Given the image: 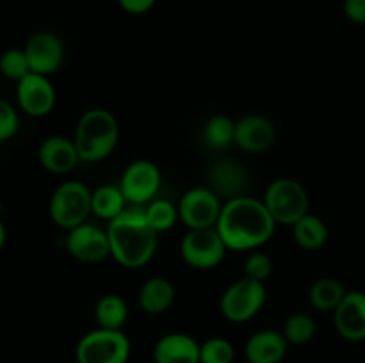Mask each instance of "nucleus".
<instances>
[{"mask_svg": "<svg viewBox=\"0 0 365 363\" xmlns=\"http://www.w3.org/2000/svg\"><path fill=\"white\" fill-rule=\"evenodd\" d=\"M91 194L93 191L84 182H63L57 185L50 198V219L68 231L78 224L88 223V217L91 216Z\"/></svg>", "mask_w": 365, "mask_h": 363, "instance_id": "obj_4", "label": "nucleus"}, {"mask_svg": "<svg viewBox=\"0 0 365 363\" xmlns=\"http://www.w3.org/2000/svg\"><path fill=\"white\" fill-rule=\"evenodd\" d=\"M262 201L277 224L287 226L298 223L310 210L309 192L302 182L294 178H277L271 182L264 192Z\"/></svg>", "mask_w": 365, "mask_h": 363, "instance_id": "obj_5", "label": "nucleus"}, {"mask_svg": "<svg viewBox=\"0 0 365 363\" xmlns=\"http://www.w3.org/2000/svg\"><path fill=\"white\" fill-rule=\"evenodd\" d=\"M250 174L241 162L232 159H223L214 162L209 171V187L220 198L228 199L248 194Z\"/></svg>", "mask_w": 365, "mask_h": 363, "instance_id": "obj_15", "label": "nucleus"}, {"mask_svg": "<svg viewBox=\"0 0 365 363\" xmlns=\"http://www.w3.org/2000/svg\"><path fill=\"white\" fill-rule=\"evenodd\" d=\"M121 9L128 14H145L148 11L153 9V6L157 4V0H118Z\"/></svg>", "mask_w": 365, "mask_h": 363, "instance_id": "obj_33", "label": "nucleus"}, {"mask_svg": "<svg viewBox=\"0 0 365 363\" xmlns=\"http://www.w3.org/2000/svg\"><path fill=\"white\" fill-rule=\"evenodd\" d=\"M337 333L348 342L365 340V292L348 290L334 312Z\"/></svg>", "mask_w": 365, "mask_h": 363, "instance_id": "obj_16", "label": "nucleus"}, {"mask_svg": "<svg viewBox=\"0 0 365 363\" xmlns=\"http://www.w3.org/2000/svg\"><path fill=\"white\" fill-rule=\"evenodd\" d=\"M128 319V305L120 294H103L95 305V320L98 327L123 330Z\"/></svg>", "mask_w": 365, "mask_h": 363, "instance_id": "obj_24", "label": "nucleus"}, {"mask_svg": "<svg viewBox=\"0 0 365 363\" xmlns=\"http://www.w3.org/2000/svg\"><path fill=\"white\" fill-rule=\"evenodd\" d=\"M316 320L309 313H292L287 317V320L284 322L282 327V333H284L285 340L289 342V345H305L316 337Z\"/></svg>", "mask_w": 365, "mask_h": 363, "instance_id": "obj_26", "label": "nucleus"}, {"mask_svg": "<svg viewBox=\"0 0 365 363\" xmlns=\"http://www.w3.org/2000/svg\"><path fill=\"white\" fill-rule=\"evenodd\" d=\"M66 249L78 262L100 263L110 256L109 235L95 224H78L68 231Z\"/></svg>", "mask_w": 365, "mask_h": 363, "instance_id": "obj_12", "label": "nucleus"}, {"mask_svg": "<svg viewBox=\"0 0 365 363\" xmlns=\"http://www.w3.org/2000/svg\"><path fill=\"white\" fill-rule=\"evenodd\" d=\"M277 226L262 199L246 194L223 203L216 230L228 251H257L273 238Z\"/></svg>", "mask_w": 365, "mask_h": 363, "instance_id": "obj_1", "label": "nucleus"}, {"mask_svg": "<svg viewBox=\"0 0 365 363\" xmlns=\"http://www.w3.org/2000/svg\"><path fill=\"white\" fill-rule=\"evenodd\" d=\"M20 128V116L18 110L9 102L0 98V142L14 137Z\"/></svg>", "mask_w": 365, "mask_h": 363, "instance_id": "obj_31", "label": "nucleus"}, {"mask_svg": "<svg viewBox=\"0 0 365 363\" xmlns=\"http://www.w3.org/2000/svg\"><path fill=\"white\" fill-rule=\"evenodd\" d=\"M235 349L227 338L212 337L200 344V363H234Z\"/></svg>", "mask_w": 365, "mask_h": 363, "instance_id": "obj_28", "label": "nucleus"}, {"mask_svg": "<svg viewBox=\"0 0 365 363\" xmlns=\"http://www.w3.org/2000/svg\"><path fill=\"white\" fill-rule=\"evenodd\" d=\"M289 342L278 330H260L248 338L245 356L248 363H280L285 358Z\"/></svg>", "mask_w": 365, "mask_h": 363, "instance_id": "obj_18", "label": "nucleus"}, {"mask_svg": "<svg viewBox=\"0 0 365 363\" xmlns=\"http://www.w3.org/2000/svg\"><path fill=\"white\" fill-rule=\"evenodd\" d=\"M2 210H4V206H2V201H0V216H2Z\"/></svg>", "mask_w": 365, "mask_h": 363, "instance_id": "obj_35", "label": "nucleus"}, {"mask_svg": "<svg viewBox=\"0 0 365 363\" xmlns=\"http://www.w3.org/2000/svg\"><path fill=\"white\" fill-rule=\"evenodd\" d=\"M163 184V173L152 160L139 159L125 167L120 178V189L128 205H148L157 198Z\"/></svg>", "mask_w": 365, "mask_h": 363, "instance_id": "obj_9", "label": "nucleus"}, {"mask_svg": "<svg viewBox=\"0 0 365 363\" xmlns=\"http://www.w3.org/2000/svg\"><path fill=\"white\" fill-rule=\"evenodd\" d=\"M145 212L148 223L152 224L159 233L171 230V228L177 224V221H180V216H178V205H175L170 199L164 198L152 199L148 205H145Z\"/></svg>", "mask_w": 365, "mask_h": 363, "instance_id": "obj_27", "label": "nucleus"}, {"mask_svg": "<svg viewBox=\"0 0 365 363\" xmlns=\"http://www.w3.org/2000/svg\"><path fill=\"white\" fill-rule=\"evenodd\" d=\"M132 345L123 330L96 327L78 340L75 349L77 363H128Z\"/></svg>", "mask_w": 365, "mask_h": 363, "instance_id": "obj_6", "label": "nucleus"}, {"mask_svg": "<svg viewBox=\"0 0 365 363\" xmlns=\"http://www.w3.org/2000/svg\"><path fill=\"white\" fill-rule=\"evenodd\" d=\"M32 73L50 77L64 63V43L56 32L39 31L27 39L24 46Z\"/></svg>", "mask_w": 365, "mask_h": 363, "instance_id": "obj_13", "label": "nucleus"}, {"mask_svg": "<svg viewBox=\"0 0 365 363\" xmlns=\"http://www.w3.org/2000/svg\"><path fill=\"white\" fill-rule=\"evenodd\" d=\"M38 159L39 164L48 173L53 174L71 173L77 167V164L81 162L73 139L64 137V135H50V137H46L39 144Z\"/></svg>", "mask_w": 365, "mask_h": 363, "instance_id": "obj_17", "label": "nucleus"}, {"mask_svg": "<svg viewBox=\"0 0 365 363\" xmlns=\"http://www.w3.org/2000/svg\"><path fill=\"white\" fill-rule=\"evenodd\" d=\"M277 141V128L262 114H248L235 121V142L246 153H264Z\"/></svg>", "mask_w": 365, "mask_h": 363, "instance_id": "obj_14", "label": "nucleus"}, {"mask_svg": "<svg viewBox=\"0 0 365 363\" xmlns=\"http://www.w3.org/2000/svg\"><path fill=\"white\" fill-rule=\"evenodd\" d=\"M127 206L128 203L121 192L120 185H100L91 194V214L103 221L116 219L120 214H123Z\"/></svg>", "mask_w": 365, "mask_h": 363, "instance_id": "obj_21", "label": "nucleus"}, {"mask_svg": "<svg viewBox=\"0 0 365 363\" xmlns=\"http://www.w3.org/2000/svg\"><path fill=\"white\" fill-rule=\"evenodd\" d=\"M177 290L173 281L164 276H152L141 285L138 294L139 308L148 315H160L173 306Z\"/></svg>", "mask_w": 365, "mask_h": 363, "instance_id": "obj_20", "label": "nucleus"}, {"mask_svg": "<svg viewBox=\"0 0 365 363\" xmlns=\"http://www.w3.org/2000/svg\"><path fill=\"white\" fill-rule=\"evenodd\" d=\"M155 363H200V342L187 333H168L153 347Z\"/></svg>", "mask_w": 365, "mask_h": 363, "instance_id": "obj_19", "label": "nucleus"}, {"mask_svg": "<svg viewBox=\"0 0 365 363\" xmlns=\"http://www.w3.org/2000/svg\"><path fill=\"white\" fill-rule=\"evenodd\" d=\"M342 11H344L346 18L353 23H365V0H344Z\"/></svg>", "mask_w": 365, "mask_h": 363, "instance_id": "obj_32", "label": "nucleus"}, {"mask_svg": "<svg viewBox=\"0 0 365 363\" xmlns=\"http://www.w3.org/2000/svg\"><path fill=\"white\" fill-rule=\"evenodd\" d=\"M292 237L296 244L309 251L321 249L328 241V226L319 216L307 214L296 224H292Z\"/></svg>", "mask_w": 365, "mask_h": 363, "instance_id": "obj_23", "label": "nucleus"}, {"mask_svg": "<svg viewBox=\"0 0 365 363\" xmlns=\"http://www.w3.org/2000/svg\"><path fill=\"white\" fill-rule=\"evenodd\" d=\"M0 73L9 80H21L25 75L31 73L27 53L24 48H9L0 56Z\"/></svg>", "mask_w": 365, "mask_h": 363, "instance_id": "obj_29", "label": "nucleus"}, {"mask_svg": "<svg viewBox=\"0 0 365 363\" xmlns=\"http://www.w3.org/2000/svg\"><path fill=\"white\" fill-rule=\"evenodd\" d=\"M202 135L210 149L228 148L235 142V121L225 114H216L205 121Z\"/></svg>", "mask_w": 365, "mask_h": 363, "instance_id": "obj_25", "label": "nucleus"}, {"mask_svg": "<svg viewBox=\"0 0 365 363\" xmlns=\"http://www.w3.org/2000/svg\"><path fill=\"white\" fill-rule=\"evenodd\" d=\"M273 258L269 255L262 251H252L245 260V276L252 278V280L264 281L269 280V276L273 274Z\"/></svg>", "mask_w": 365, "mask_h": 363, "instance_id": "obj_30", "label": "nucleus"}, {"mask_svg": "<svg viewBox=\"0 0 365 363\" xmlns=\"http://www.w3.org/2000/svg\"><path fill=\"white\" fill-rule=\"evenodd\" d=\"M16 102L27 116L43 117L56 107V88L48 77L31 71L16 82Z\"/></svg>", "mask_w": 365, "mask_h": 363, "instance_id": "obj_11", "label": "nucleus"}, {"mask_svg": "<svg viewBox=\"0 0 365 363\" xmlns=\"http://www.w3.org/2000/svg\"><path fill=\"white\" fill-rule=\"evenodd\" d=\"M227 244L216 228L187 230L180 242L182 260L196 270L216 269L227 256Z\"/></svg>", "mask_w": 365, "mask_h": 363, "instance_id": "obj_8", "label": "nucleus"}, {"mask_svg": "<svg viewBox=\"0 0 365 363\" xmlns=\"http://www.w3.org/2000/svg\"><path fill=\"white\" fill-rule=\"evenodd\" d=\"M348 294V288L344 283L335 278H319L312 283L309 290V301L317 312L334 313L342 299Z\"/></svg>", "mask_w": 365, "mask_h": 363, "instance_id": "obj_22", "label": "nucleus"}, {"mask_svg": "<svg viewBox=\"0 0 365 363\" xmlns=\"http://www.w3.org/2000/svg\"><path fill=\"white\" fill-rule=\"evenodd\" d=\"M6 237H7V231H6V226H4L2 219H0V251H2L4 244H6Z\"/></svg>", "mask_w": 365, "mask_h": 363, "instance_id": "obj_34", "label": "nucleus"}, {"mask_svg": "<svg viewBox=\"0 0 365 363\" xmlns=\"http://www.w3.org/2000/svg\"><path fill=\"white\" fill-rule=\"evenodd\" d=\"M110 256L125 269L150 263L159 248V231L146 219L145 206L128 205L123 214L107 224Z\"/></svg>", "mask_w": 365, "mask_h": 363, "instance_id": "obj_2", "label": "nucleus"}, {"mask_svg": "<svg viewBox=\"0 0 365 363\" xmlns=\"http://www.w3.org/2000/svg\"><path fill=\"white\" fill-rule=\"evenodd\" d=\"M267 301V288L264 281L242 276L225 288L220 299V310L230 322H248L260 313Z\"/></svg>", "mask_w": 365, "mask_h": 363, "instance_id": "obj_7", "label": "nucleus"}, {"mask_svg": "<svg viewBox=\"0 0 365 363\" xmlns=\"http://www.w3.org/2000/svg\"><path fill=\"white\" fill-rule=\"evenodd\" d=\"M223 203L210 187H192L178 201V216L187 230L216 228Z\"/></svg>", "mask_w": 365, "mask_h": 363, "instance_id": "obj_10", "label": "nucleus"}, {"mask_svg": "<svg viewBox=\"0 0 365 363\" xmlns=\"http://www.w3.org/2000/svg\"><path fill=\"white\" fill-rule=\"evenodd\" d=\"M120 141V123L107 109H89L78 120L73 142L81 162H102L116 149Z\"/></svg>", "mask_w": 365, "mask_h": 363, "instance_id": "obj_3", "label": "nucleus"}]
</instances>
